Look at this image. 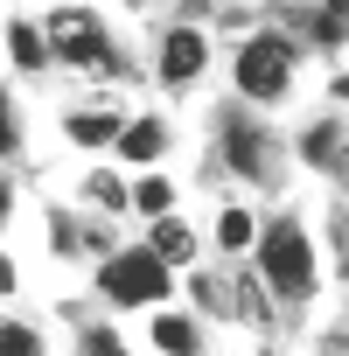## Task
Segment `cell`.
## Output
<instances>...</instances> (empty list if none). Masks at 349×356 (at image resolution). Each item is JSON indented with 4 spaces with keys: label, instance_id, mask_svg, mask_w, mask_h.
I'll return each mask as SVG.
<instances>
[{
    "label": "cell",
    "instance_id": "obj_17",
    "mask_svg": "<svg viewBox=\"0 0 349 356\" xmlns=\"http://www.w3.org/2000/svg\"><path fill=\"white\" fill-rule=\"evenodd\" d=\"M84 349H91V356H112V349H119V335H112V328H91V335H84Z\"/></svg>",
    "mask_w": 349,
    "mask_h": 356
},
{
    "label": "cell",
    "instance_id": "obj_14",
    "mask_svg": "<svg viewBox=\"0 0 349 356\" xmlns=\"http://www.w3.org/2000/svg\"><path fill=\"white\" fill-rule=\"evenodd\" d=\"M133 203H140L147 217H168V182H140V189H133Z\"/></svg>",
    "mask_w": 349,
    "mask_h": 356
},
{
    "label": "cell",
    "instance_id": "obj_2",
    "mask_svg": "<svg viewBox=\"0 0 349 356\" xmlns=\"http://www.w3.org/2000/svg\"><path fill=\"white\" fill-rule=\"evenodd\" d=\"M266 280H273L279 293H307L314 252H307V238H300L293 224H273V231H266Z\"/></svg>",
    "mask_w": 349,
    "mask_h": 356
},
{
    "label": "cell",
    "instance_id": "obj_6",
    "mask_svg": "<svg viewBox=\"0 0 349 356\" xmlns=\"http://www.w3.org/2000/svg\"><path fill=\"white\" fill-rule=\"evenodd\" d=\"M154 252H161L168 266H189V259H196V238H189V224L161 217V224H154Z\"/></svg>",
    "mask_w": 349,
    "mask_h": 356
},
{
    "label": "cell",
    "instance_id": "obj_1",
    "mask_svg": "<svg viewBox=\"0 0 349 356\" xmlns=\"http://www.w3.org/2000/svg\"><path fill=\"white\" fill-rule=\"evenodd\" d=\"M238 84H245L252 98H279V91L293 84V49H286L279 35H252V42L238 49Z\"/></svg>",
    "mask_w": 349,
    "mask_h": 356
},
{
    "label": "cell",
    "instance_id": "obj_5",
    "mask_svg": "<svg viewBox=\"0 0 349 356\" xmlns=\"http://www.w3.org/2000/svg\"><path fill=\"white\" fill-rule=\"evenodd\" d=\"M196 70H203V35H196V29H174L168 49H161V77H168V84H189Z\"/></svg>",
    "mask_w": 349,
    "mask_h": 356
},
{
    "label": "cell",
    "instance_id": "obj_9",
    "mask_svg": "<svg viewBox=\"0 0 349 356\" xmlns=\"http://www.w3.org/2000/svg\"><path fill=\"white\" fill-rule=\"evenodd\" d=\"M8 56H15L22 70H42V63H49V56H42V35H35V29H22V22L8 29Z\"/></svg>",
    "mask_w": 349,
    "mask_h": 356
},
{
    "label": "cell",
    "instance_id": "obj_11",
    "mask_svg": "<svg viewBox=\"0 0 349 356\" xmlns=\"http://www.w3.org/2000/svg\"><path fill=\"white\" fill-rule=\"evenodd\" d=\"M154 342H161V349H182V356H189V349H196V328H189L182 314H161V321H154Z\"/></svg>",
    "mask_w": 349,
    "mask_h": 356
},
{
    "label": "cell",
    "instance_id": "obj_7",
    "mask_svg": "<svg viewBox=\"0 0 349 356\" xmlns=\"http://www.w3.org/2000/svg\"><path fill=\"white\" fill-rule=\"evenodd\" d=\"M119 133H126V126H119L112 112H77V119H70V140H77V147H105V140H119Z\"/></svg>",
    "mask_w": 349,
    "mask_h": 356
},
{
    "label": "cell",
    "instance_id": "obj_10",
    "mask_svg": "<svg viewBox=\"0 0 349 356\" xmlns=\"http://www.w3.org/2000/svg\"><path fill=\"white\" fill-rule=\"evenodd\" d=\"M119 140H126V161H154V154H161V140H168V133H161V126H154V119H140V126H133V133H119Z\"/></svg>",
    "mask_w": 349,
    "mask_h": 356
},
{
    "label": "cell",
    "instance_id": "obj_4",
    "mask_svg": "<svg viewBox=\"0 0 349 356\" xmlns=\"http://www.w3.org/2000/svg\"><path fill=\"white\" fill-rule=\"evenodd\" d=\"M49 35H56V49H63L70 63H84V70L105 56V42H98V22H91L84 8H63V15L49 22Z\"/></svg>",
    "mask_w": 349,
    "mask_h": 356
},
{
    "label": "cell",
    "instance_id": "obj_13",
    "mask_svg": "<svg viewBox=\"0 0 349 356\" xmlns=\"http://www.w3.org/2000/svg\"><path fill=\"white\" fill-rule=\"evenodd\" d=\"M342 22H349V0H328L321 22H314V35H321V42H335V35H342Z\"/></svg>",
    "mask_w": 349,
    "mask_h": 356
},
{
    "label": "cell",
    "instance_id": "obj_12",
    "mask_svg": "<svg viewBox=\"0 0 349 356\" xmlns=\"http://www.w3.org/2000/svg\"><path fill=\"white\" fill-rule=\"evenodd\" d=\"M252 231H259V217H245V210H224V224H217L224 252H245V245H252Z\"/></svg>",
    "mask_w": 349,
    "mask_h": 356
},
{
    "label": "cell",
    "instance_id": "obj_18",
    "mask_svg": "<svg viewBox=\"0 0 349 356\" xmlns=\"http://www.w3.org/2000/svg\"><path fill=\"white\" fill-rule=\"evenodd\" d=\"M342 273H349V252H342Z\"/></svg>",
    "mask_w": 349,
    "mask_h": 356
},
{
    "label": "cell",
    "instance_id": "obj_16",
    "mask_svg": "<svg viewBox=\"0 0 349 356\" xmlns=\"http://www.w3.org/2000/svg\"><path fill=\"white\" fill-rule=\"evenodd\" d=\"M300 154H307V161H328V154H335V126H314V133H307V147H300Z\"/></svg>",
    "mask_w": 349,
    "mask_h": 356
},
{
    "label": "cell",
    "instance_id": "obj_3",
    "mask_svg": "<svg viewBox=\"0 0 349 356\" xmlns=\"http://www.w3.org/2000/svg\"><path fill=\"white\" fill-rule=\"evenodd\" d=\"M105 293L112 300H161L168 293V259L161 252H119L105 266Z\"/></svg>",
    "mask_w": 349,
    "mask_h": 356
},
{
    "label": "cell",
    "instance_id": "obj_8",
    "mask_svg": "<svg viewBox=\"0 0 349 356\" xmlns=\"http://www.w3.org/2000/svg\"><path fill=\"white\" fill-rule=\"evenodd\" d=\"M231 168H238V175H273V168H266V140H259L252 126L231 133Z\"/></svg>",
    "mask_w": 349,
    "mask_h": 356
},
{
    "label": "cell",
    "instance_id": "obj_15",
    "mask_svg": "<svg viewBox=\"0 0 349 356\" xmlns=\"http://www.w3.org/2000/svg\"><path fill=\"white\" fill-rule=\"evenodd\" d=\"M0 349H8V356H29V349H35V335H29L22 321H8V328H0Z\"/></svg>",
    "mask_w": 349,
    "mask_h": 356
}]
</instances>
